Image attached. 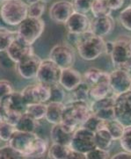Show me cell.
<instances>
[{
  "mask_svg": "<svg viewBox=\"0 0 131 159\" xmlns=\"http://www.w3.org/2000/svg\"><path fill=\"white\" fill-rule=\"evenodd\" d=\"M17 36V32L11 31L5 27H0V52H6Z\"/></svg>",
  "mask_w": 131,
  "mask_h": 159,
  "instance_id": "26",
  "label": "cell"
},
{
  "mask_svg": "<svg viewBox=\"0 0 131 159\" xmlns=\"http://www.w3.org/2000/svg\"><path fill=\"white\" fill-rule=\"evenodd\" d=\"M130 91H131V87H130Z\"/></svg>",
  "mask_w": 131,
  "mask_h": 159,
  "instance_id": "51",
  "label": "cell"
},
{
  "mask_svg": "<svg viewBox=\"0 0 131 159\" xmlns=\"http://www.w3.org/2000/svg\"><path fill=\"white\" fill-rule=\"evenodd\" d=\"M107 4L109 8L112 10H118L122 7V5H124V1L123 0H115V1H111V0H107Z\"/></svg>",
  "mask_w": 131,
  "mask_h": 159,
  "instance_id": "46",
  "label": "cell"
},
{
  "mask_svg": "<svg viewBox=\"0 0 131 159\" xmlns=\"http://www.w3.org/2000/svg\"><path fill=\"white\" fill-rule=\"evenodd\" d=\"M46 113H47V105L46 104H32L28 105L26 113L34 118L36 120H40L45 119Z\"/></svg>",
  "mask_w": 131,
  "mask_h": 159,
  "instance_id": "29",
  "label": "cell"
},
{
  "mask_svg": "<svg viewBox=\"0 0 131 159\" xmlns=\"http://www.w3.org/2000/svg\"><path fill=\"white\" fill-rule=\"evenodd\" d=\"M67 159H86V155L71 150Z\"/></svg>",
  "mask_w": 131,
  "mask_h": 159,
  "instance_id": "47",
  "label": "cell"
},
{
  "mask_svg": "<svg viewBox=\"0 0 131 159\" xmlns=\"http://www.w3.org/2000/svg\"><path fill=\"white\" fill-rule=\"evenodd\" d=\"M2 121H4V120H3V117H2V113H1V111H0V122H2Z\"/></svg>",
  "mask_w": 131,
  "mask_h": 159,
  "instance_id": "50",
  "label": "cell"
},
{
  "mask_svg": "<svg viewBox=\"0 0 131 159\" xmlns=\"http://www.w3.org/2000/svg\"><path fill=\"white\" fill-rule=\"evenodd\" d=\"M91 4H92V1H82V0L72 1L74 11L82 13V14H86L87 12L91 11Z\"/></svg>",
  "mask_w": 131,
  "mask_h": 159,
  "instance_id": "42",
  "label": "cell"
},
{
  "mask_svg": "<svg viewBox=\"0 0 131 159\" xmlns=\"http://www.w3.org/2000/svg\"><path fill=\"white\" fill-rule=\"evenodd\" d=\"M119 20L125 29L131 31V5L127 6L120 12Z\"/></svg>",
  "mask_w": 131,
  "mask_h": 159,
  "instance_id": "39",
  "label": "cell"
},
{
  "mask_svg": "<svg viewBox=\"0 0 131 159\" xmlns=\"http://www.w3.org/2000/svg\"><path fill=\"white\" fill-rule=\"evenodd\" d=\"M103 74L104 71H101L97 68H90L85 72L83 76V82L87 84L91 87L101 81Z\"/></svg>",
  "mask_w": 131,
  "mask_h": 159,
  "instance_id": "31",
  "label": "cell"
},
{
  "mask_svg": "<svg viewBox=\"0 0 131 159\" xmlns=\"http://www.w3.org/2000/svg\"><path fill=\"white\" fill-rule=\"evenodd\" d=\"M51 97L49 102L63 103L65 100V90L61 86L60 84H56L51 86Z\"/></svg>",
  "mask_w": 131,
  "mask_h": 159,
  "instance_id": "37",
  "label": "cell"
},
{
  "mask_svg": "<svg viewBox=\"0 0 131 159\" xmlns=\"http://www.w3.org/2000/svg\"><path fill=\"white\" fill-rule=\"evenodd\" d=\"M91 11L94 16V18H101L110 16L111 9L109 8L107 1L106 0H95L92 1Z\"/></svg>",
  "mask_w": 131,
  "mask_h": 159,
  "instance_id": "27",
  "label": "cell"
},
{
  "mask_svg": "<svg viewBox=\"0 0 131 159\" xmlns=\"http://www.w3.org/2000/svg\"><path fill=\"white\" fill-rule=\"evenodd\" d=\"M113 49H114V41H106V43H105V53L110 56L113 52Z\"/></svg>",
  "mask_w": 131,
  "mask_h": 159,
  "instance_id": "49",
  "label": "cell"
},
{
  "mask_svg": "<svg viewBox=\"0 0 131 159\" xmlns=\"http://www.w3.org/2000/svg\"><path fill=\"white\" fill-rule=\"evenodd\" d=\"M92 114L95 115L96 117L102 120L106 121V122L115 120V114L114 107L103 108V109H101V110L97 111L95 113H93Z\"/></svg>",
  "mask_w": 131,
  "mask_h": 159,
  "instance_id": "40",
  "label": "cell"
},
{
  "mask_svg": "<svg viewBox=\"0 0 131 159\" xmlns=\"http://www.w3.org/2000/svg\"><path fill=\"white\" fill-rule=\"evenodd\" d=\"M109 84L115 97L130 91L131 74L122 70H115L109 73Z\"/></svg>",
  "mask_w": 131,
  "mask_h": 159,
  "instance_id": "13",
  "label": "cell"
},
{
  "mask_svg": "<svg viewBox=\"0 0 131 159\" xmlns=\"http://www.w3.org/2000/svg\"><path fill=\"white\" fill-rule=\"evenodd\" d=\"M86 159H110L109 152L96 148L86 154Z\"/></svg>",
  "mask_w": 131,
  "mask_h": 159,
  "instance_id": "43",
  "label": "cell"
},
{
  "mask_svg": "<svg viewBox=\"0 0 131 159\" xmlns=\"http://www.w3.org/2000/svg\"><path fill=\"white\" fill-rule=\"evenodd\" d=\"M62 69L50 59L42 60L37 75V81L48 86H53L59 84Z\"/></svg>",
  "mask_w": 131,
  "mask_h": 159,
  "instance_id": "10",
  "label": "cell"
},
{
  "mask_svg": "<svg viewBox=\"0 0 131 159\" xmlns=\"http://www.w3.org/2000/svg\"><path fill=\"white\" fill-rule=\"evenodd\" d=\"M70 148L71 150L79 153L86 155L89 153L96 149L94 133L83 127L78 128L73 134Z\"/></svg>",
  "mask_w": 131,
  "mask_h": 159,
  "instance_id": "7",
  "label": "cell"
},
{
  "mask_svg": "<svg viewBox=\"0 0 131 159\" xmlns=\"http://www.w3.org/2000/svg\"><path fill=\"white\" fill-rule=\"evenodd\" d=\"M105 43L103 38L88 31L80 34L76 48L81 58L86 61H93L105 53Z\"/></svg>",
  "mask_w": 131,
  "mask_h": 159,
  "instance_id": "3",
  "label": "cell"
},
{
  "mask_svg": "<svg viewBox=\"0 0 131 159\" xmlns=\"http://www.w3.org/2000/svg\"><path fill=\"white\" fill-rule=\"evenodd\" d=\"M71 151L69 146L53 143L49 149V157L50 159H67Z\"/></svg>",
  "mask_w": 131,
  "mask_h": 159,
  "instance_id": "28",
  "label": "cell"
},
{
  "mask_svg": "<svg viewBox=\"0 0 131 159\" xmlns=\"http://www.w3.org/2000/svg\"><path fill=\"white\" fill-rule=\"evenodd\" d=\"M72 2L57 1L50 6L49 17L53 21L60 24H65L71 16L74 13Z\"/></svg>",
  "mask_w": 131,
  "mask_h": 159,
  "instance_id": "16",
  "label": "cell"
},
{
  "mask_svg": "<svg viewBox=\"0 0 131 159\" xmlns=\"http://www.w3.org/2000/svg\"><path fill=\"white\" fill-rule=\"evenodd\" d=\"M115 120L125 128L131 126V91L115 97L114 106Z\"/></svg>",
  "mask_w": 131,
  "mask_h": 159,
  "instance_id": "11",
  "label": "cell"
},
{
  "mask_svg": "<svg viewBox=\"0 0 131 159\" xmlns=\"http://www.w3.org/2000/svg\"><path fill=\"white\" fill-rule=\"evenodd\" d=\"M73 134L68 131L62 124L54 125L50 131V138L53 143L61 144L64 146H69L71 144Z\"/></svg>",
  "mask_w": 131,
  "mask_h": 159,
  "instance_id": "21",
  "label": "cell"
},
{
  "mask_svg": "<svg viewBox=\"0 0 131 159\" xmlns=\"http://www.w3.org/2000/svg\"><path fill=\"white\" fill-rule=\"evenodd\" d=\"M42 60L35 54H33L16 64L17 72L25 79H34L37 77Z\"/></svg>",
  "mask_w": 131,
  "mask_h": 159,
  "instance_id": "14",
  "label": "cell"
},
{
  "mask_svg": "<svg viewBox=\"0 0 131 159\" xmlns=\"http://www.w3.org/2000/svg\"><path fill=\"white\" fill-rule=\"evenodd\" d=\"M110 93H112V90L109 84V73L104 72L101 81L90 87L89 98L92 101H95L109 97Z\"/></svg>",
  "mask_w": 131,
  "mask_h": 159,
  "instance_id": "20",
  "label": "cell"
},
{
  "mask_svg": "<svg viewBox=\"0 0 131 159\" xmlns=\"http://www.w3.org/2000/svg\"><path fill=\"white\" fill-rule=\"evenodd\" d=\"M15 131L16 128L14 125L6 121L0 122V140L4 142H9Z\"/></svg>",
  "mask_w": 131,
  "mask_h": 159,
  "instance_id": "36",
  "label": "cell"
},
{
  "mask_svg": "<svg viewBox=\"0 0 131 159\" xmlns=\"http://www.w3.org/2000/svg\"><path fill=\"white\" fill-rule=\"evenodd\" d=\"M37 137L38 135L35 133H27L16 130L8 142V145L26 158Z\"/></svg>",
  "mask_w": 131,
  "mask_h": 159,
  "instance_id": "12",
  "label": "cell"
},
{
  "mask_svg": "<svg viewBox=\"0 0 131 159\" xmlns=\"http://www.w3.org/2000/svg\"><path fill=\"white\" fill-rule=\"evenodd\" d=\"M64 110V103L49 102L47 104V113L45 119L48 122L57 125L62 122L63 113Z\"/></svg>",
  "mask_w": 131,
  "mask_h": 159,
  "instance_id": "22",
  "label": "cell"
},
{
  "mask_svg": "<svg viewBox=\"0 0 131 159\" xmlns=\"http://www.w3.org/2000/svg\"><path fill=\"white\" fill-rule=\"evenodd\" d=\"M38 128H39V121L32 118L26 113H24L20 117L15 125L17 131L27 132V133H35Z\"/></svg>",
  "mask_w": 131,
  "mask_h": 159,
  "instance_id": "24",
  "label": "cell"
},
{
  "mask_svg": "<svg viewBox=\"0 0 131 159\" xmlns=\"http://www.w3.org/2000/svg\"><path fill=\"white\" fill-rule=\"evenodd\" d=\"M27 105L21 93L13 92L0 100V111L3 120L15 126L20 118L26 113Z\"/></svg>",
  "mask_w": 131,
  "mask_h": 159,
  "instance_id": "2",
  "label": "cell"
},
{
  "mask_svg": "<svg viewBox=\"0 0 131 159\" xmlns=\"http://www.w3.org/2000/svg\"><path fill=\"white\" fill-rule=\"evenodd\" d=\"M49 59L62 70L70 69L75 62V51L69 44H58L50 50Z\"/></svg>",
  "mask_w": 131,
  "mask_h": 159,
  "instance_id": "8",
  "label": "cell"
},
{
  "mask_svg": "<svg viewBox=\"0 0 131 159\" xmlns=\"http://www.w3.org/2000/svg\"><path fill=\"white\" fill-rule=\"evenodd\" d=\"M28 17V5L21 0L4 1L0 6V18L11 26H19Z\"/></svg>",
  "mask_w": 131,
  "mask_h": 159,
  "instance_id": "4",
  "label": "cell"
},
{
  "mask_svg": "<svg viewBox=\"0 0 131 159\" xmlns=\"http://www.w3.org/2000/svg\"><path fill=\"white\" fill-rule=\"evenodd\" d=\"M115 22L111 16L94 18L91 22L90 31L94 35L103 38L110 34L115 29Z\"/></svg>",
  "mask_w": 131,
  "mask_h": 159,
  "instance_id": "19",
  "label": "cell"
},
{
  "mask_svg": "<svg viewBox=\"0 0 131 159\" xmlns=\"http://www.w3.org/2000/svg\"><path fill=\"white\" fill-rule=\"evenodd\" d=\"M106 128L109 131L114 141H117V140L120 141V139L121 138V136L123 134L124 129H125V127L116 120L108 121L106 123Z\"/></svg>",
  "mask_w": 131,
  "mask_h": 159,
  "instance_id": "33",
  "label": "cell"
},
{
  "mask_svg": "<svg viewBox=\"0 0 131 159\" xmlns=\"http://www.w3.org/2000/svg\"><path fill=\"white\" fill-rule=\"evenodd\" d=\"M83 83V76L73 68L62 70L59 84L65 91L73 92Z\"/></svg>",
  "mask_w": 131,
  "mask_h": 159,
  "instance_id": "18",
  "label": "cell"
},
{
  "mask_svg": "<svg viewBox=\"0 0 131 159\" xmlns=\"http://www.w3.org/2000/svg\"><path fill=\"white\" fill-rule=\"evenodd\" d=\"M8 57L16 64L21 62L25 58L34 54L33 47L26 41L21 40L20 37H16L15 40L12 42L10 47L6 50Z\"/></svg>",
  "mask_w": 131,
  "mask_h": 159,
  "instance_id": "15",
  "label": "cell"
},
{
  "mask_svg": "<svg viewBox=\"0 0 131 159\" xmlns=\"http://www.w3.org/2000/svg\"><path fill=\"white\" fill-rule=\"evenodd\" d=\"M21 94L27 106L32 104H45L50 100L51 88L38 83L24 88Z\"/></svg>",
  "mask_w": 131,
  "mask_h": 159,
  "instance_id": "9",
  "label": "cell"
},
{
  "mask_svg": "<svg viewBox=\"0 0 131 159\" xmlns=\"http://www.w3.org/2000/svg\"><path fill=\"white\" fill-rule=\"evenodd\" d=\"M0 159H26L22 154L11 148L9 145L0 148Z\"/></svg>",
  "mask_w": 131,
  "mask_h": 159,
  "instance_id": "38",
  "label": "cell"
},
{
  "mask_svg": "<svg viewBox=\"0 0 131 159\" xmlns=\"http://www.w3.org/2000/svg\"><path fill=\"white\" fill-rule=\"evenodd\" d=\"M46 1H31L28 2V17L34 19H40L44 13L46 8Z\"/></svg>",
  "mask_w": 131,
  "mask_h": 159,
  "instance_id": "30",
  "label": "cell"
},
{
  "mask_svg": "<svg viewBox=\"0 0 131 159\" xmlns=\"http://www.w3.org/2000/svg\"><path fill=\"white\" fill-rule=\"evenodd\" d=\"M120 144L124 151L131 153V126L125 128L123 134L120 139Z\"/></svg>",
  "mask_w": 131,
  "mask_h": 159,
  "instance_id": "41",
  "label": "cell"
},
{
  "mask_svg": "<svg viewBox=\"0 0 131 159\" xmlns=\"http://www.w3.org/2000/svg\"><path fill=\"white\" fill-rule=\"evenodd\" d=\"M115 98L111 97V96L106 97L105 98H102V99L92 101L90 104L91 113H95V112L101 110V109H103V108L114 107L115 106Z\"/></svg>",
  "mask_w": 131,
  "mask_h": 159,
  "instance_id": "35",
  "label": "cell"
},
{
  "mask_svg": "<svg viewBox=\"0 0 131 159\" xmlns=\"http://www.w3.org/2000/svg\"><path fill=\"white\" fill-rule=\"evenodd\" d=\"M14 92L11 83L7 80H0V100Z\"/></svg>",
  "mask_w": 131,
  "mask_h": 159,
  "instance_id": "44",
  "label": "cell"
},
{
  "mask_svg": "<svg viewBox=\"0 0 131 159\" xmlns=\"http://www.w3.org/2000/svg\"><path fill=\"white\" fill-rule=\"evenodd\" d=\"M45 28V23L41 19L27 17L18 26L17 34L21 40L33 45L40 38Z\"/></svg>",
  "mask_w": 131,
  "mask_h": 159,
  "instance_id": "6",
  "label": "cell"
},
{
  "mask_svg": "<svg viewBox=\"0 0 131 159\" xmlns=\"http://www.w3.org/2000/svg\"><path fill=\"white\" fill-rule=\"evenodd\" d=\"M79 37H80V34L68 32V34H67V41L69 42V45L71 47L77 46V42L79 41Z\"/></svg>",
  "mask_w": 131,
  "mask_h": 159,
  "instance_id": "45",
  "label": "cell"
},
{
  "mask_svg": "<svg viewBox=\"0 0 131 159\" xmlns=\"http://www.w3.org/2000/svg\"><path fill=\"white\" fill-rule=\"evenodd\" d=\"M110 159H131V153H128L126 151L119 152L113 156Z\"/></svg>",
  "mask_w": 131,
  "mask_h": 159,
  "instance_id": "48",
  "label": "cell"
},
{
  "mask_svg": "<svg viewBox=\"0 0 131 159\" xmlns=\"http://www.w3.org/2000/svg\"><path fill=\"white\" fill-rule=\"evenodd\" d=\"M91 22V20H90L89 17L86 14L74 12L65 23V26L68 32L82 34L90 31Z\"/></svg>",
  "mask_w": 131,
  "mask_h": 159,
  "instance_id": "17",
  "label": "cell"
},
{
  "mask_svg": "<svg viewBox=\"0 0 131 159\" xmlns=\"http://www.w3.org/2000/svg\"><path fill=\"white\" fill-rule=\"evenodd\" d=\"M116 70H131V36L121 35L114 41V49L110 55Z\"/></svg>",
  "mask_w": 131,
  "mask_h": 159,
  "instance_id": "5",
  "label": "cell"
},
{
  "mask_svg": "<svg viewBox=\"0 0 131 159\" xmlns=\"http://www.w3.org/2000/svg\"><path fill=\"white\" fill-rule=\"evenodd\" d=\"M106 127L95 132L94 135H95L96 148L105 151H108L111 149L112 144L114 143V139Z\"/></svg>",
  "mask_w": 131,
  "mask_h": 159,
  "instance_id": "23",
  "label": "cell"
},
{
  "mask_svg": "<svg viewBox=\"0 0 131 159\" xmlns=\"http://www.w3.org/2000/svg\"><path fill=\"white\" fill-rule=\"evenodd\" d=\"M91 114V107L87 101H68L64 104L61 124L68 131L74 133Z\"/></svg>",
  "mask_w": 131,
  "mask_h": 159,
  "instance_id": "1",
  "label": "cell"
},
{
  "mask_svg": "<svg viewBox=\"0 0 131 159\" xmlns=\"http://www.w3.org/2000/svg\"><path fill=\"white\" fill-rule=\"evenodd\" d=\"M48 150V142L45 139L37 137L26 159H40L45 156Z\"/></svg>",
  "mask_w": 131,
  "mask_h": 159,
  "instance_id": "25",
  "label": "cell"
},
{
  "mask_svg": "<svg viewBox=\"0 0 131 159\" xmlns=\"http://www.w3.org/2000/svg\"><path fill=\"white\" fill-rule=\"evenodd\" d=\"M90 86L83 82L78 87L71 92V99L70 101H87L89 98Z\"/></svg>",
  "mask_w": 131,
  "mask_h": 159,
  "instance_id": "32",
  "label": "cell"
},
{
  "mask_svg": "<svg viewBox=\"0 0 131 159\" xmlns=\"http://www.w3.org/2000/svg\"><path fill=\"white\" fill-rule=\"evenodd\" d=\"M106 123H107L106 121H104V120H102L100 118L96 117L95 115L91 114V116L87 119V120L84 123V125L82 127L88 129V130H90V131L93 132V133H95L98 130L105 128L106 126Z\"/></svg>",
  "mask_w": 131,
  "mask_h": 159,
  "instance_id": "34",
  "label": "cell"
}]
</instances>
